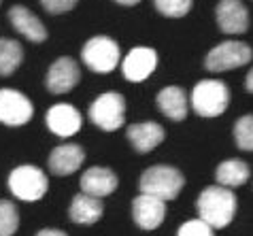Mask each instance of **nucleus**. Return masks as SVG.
I'll list each match as a JSON object with an SVG mask.
<instances>
[{
  "instance_id": "f257e3e1",
  "label": "nucleus",
  "mask_w": 253,
  "mask_h": 236,
  "mask_svg": "<svg viewBox=\"0 0 253 236\" xmlns=\"http://www.w3.org/2000/svg\"><path fill=\"white\" fill-rule=\"evenodd\" d=\"M196 209H198L202 221H207L213 230H219V228H226L234 219L236 196L234 192L223 185H211L198 196Z\"/></svg>"
},
{
  "instance_id": "f03ea898",
  "label": "nucleus",
  "mask_w": 253,
  "mask_h": 236,
  "mask_svg": "<svg viewBox=\"0 0 253 236\" xmlns=\"http://www.w3.org/2000/svg\"><path fill=\"white\" fill-rule=\"evenodd\" d=\"M185 179L183 175L174 168V166H151L147 168L138 179V190L140 194H149V196H156L160 200H174L179 196V192L183 190Z\"/></svg>"
},
{
  "instance_id": "7ed1b4c3",
  "label": "nucleus",
  "mask_w": 253,
  "mask_h": 236,
  "mask_svg": "<svg viewBox=\"0 0 253 236\" xmlns=\"http://www.w3.org/2000/svg\"><path fill=\"white\" fill-rule=\"evenodd\" d=\"M230 89L217 79L198 81L192 89V109L200 117H217L228 109Z\"/></svg>"
},
{
  "instance_id": "20e7f679",
  "label": "nucleus",
  "mask_w": 253,
  "mask_h": 236,
  "mask_svg": "<svg viewBox=\"0 0 253 236\" xmlns=\"http://www.w3.org/2000/svg\"><path fill=\"white\" fill-rule=\"evenodd\" d=\"M47 175L37 166H17L9 175V190L15 198L24 202H34V200L43 198L47 192Z\"/></svg>"
},
{
  "instance_id": "39448f33",
  "label": "nucleus",
  "mask_w": 253,
  "mask_h": 236,
  "mask_svg": "<svg viewBox=\"0 0 253 236\" xmlns=\"http://www.w3.org/2000/svg\"><path fill=\"white\" fill-rule=\"evenodd\" d=\"M81 58L85 66L94 73H111L119 64L122 53L119 45L109 37H94L89 39L81 49Z\"/></svg>"
},
{
  "instance_id": "423d86ee",
  "label": "nucleus",
  "mask_w": 253,
  "mask_h": 236,
  "mask_svg": "<svg viewBox=\"0 0 253 236\" xmlns=\"http://www.w3.org/2000/svg\"><path fill=\"white\" fill-rule=\"evenodd\" d=\"M253 58V51L249 45L241 43V40H226L209 51L205 60V68L211 73H223L232 71V68L249 64Z\"/></svg>"
},
{
  "instance_id": "0eeeda50",
  "label": "nucleus",
  "mask_w": 253,
  "mask_h": 236,
  "mask_svg": "<svg viewBox=\"0 0 253 236\" xmlns=\"http://www.w3.org/2000/svg\"><path fill=\"white\" fill-rule=\"evenodd\" d=\"M124 115H126V102H124V96L117 92L100 94L89 105V119H92V123H96L100 130H107V132L122 128Z\"/></svg>"
},
{
  "instance_id": "6e6552de",
  "label": "nucleus",
  "mask_w": 253,
  "mask_h": 236,
  "mask_svg": "<svg viewBox=\"0 0 253 236\" xmlns=\"http://www.w3.org/2000/svg\"><path fill=\"white\" fill-rule=\"evenodd\" d=\"M32 102L17 89H0V123L4 126H24L32 119Z\"/></svg>"
},
{
  "instance_id": "1a4fd4ad",
  "label": "nucleus",
  "mask_w": 253,
  "mask_h": 236,
  "mask_svg": "<svg viewBox=\"0 0 253 236\" xmlns=\"http://www.w3.org/2000/svg\"><path fill=\"white\" fill-rule=\"evenodd\" d=\"M81 79V71L73 58H60L55 60L47 71L45 85L51 94H66L70 92Z\"/></svg>"
},
{
  "instance_id": "9d476101",
  "label": "nucleus",
  "mask_w": 253,
  "mask_h": 236,
  "mask_svg": "<svg viewBox=\"0 0 253 236\" xmlns=\"http://www.w3.org/2000/svg\"><path fill=\"white\" fill-rule=\"evenodd\" d=\"M215 17L217 26L226 34H243L249 28V11L241 0H219Z\"/></svg>"
},
{
  "instance_id": "9b49d317",
  "label": "nucleus",
  "mask_w": 253,
  "mask_h": 236,
  "mask_svg": "<svg viewBox=\"0 0 253 236\" xmlns=\"http://www.w3.org/2000/svg\"><path fill=\"white\" fill-rule=\"evenodd\" d=\"M132 217L143 230H156L166 217V202L149 194H140L132 202Z\"/></svg>"
},
{
  "instance_id": "f8f14e48",
  "label": "nucleus",
  "mask_w": 253,
  "mask_h": 236,
  "mask_svg": "<svg viewBox=\"0 0 253 236\" xmlns=\"http://www.w3.org/2000/svg\"><path fill=\"white\" fill-rule=\"evenodd\" d=\"M158 66V53L156 49L151 47H134L130 49L128 55L124 58V77L132 81V83H138V81H145L149 75L156 71Z\"/></svg>"
},
{
  "instance_id": "ddd939ff",
  "label": "nucleus",
  "mask_w": 253,
  "mask_h": 236,
  "mask_svg": "<svg viewBox=\"0 0 253 236\" xmlns=\"http://www.w3.org/2000/svg\"><path fill=\"white\" fill-rule=\"evenodd\" d=\"M47 128L58 136H73L81 130V113L70 105H53L45 115Z\"/></svg>"
},
{
  "instance_id": "4468645a",
  "label": "nucleus",
  "mask_w": 253,
  "mask_h": 236,
  "mask_svg": "<svg viewBox=\"0 0 253 236\" xmlns=\"http://www.w3.org/2000/svg\"><path fill=\"white\" fill-rule=\"evenodd\" d=\"M81 190L94 198L109 196L117 190V175L104 166H92L81 175Z\"/></svg>"
},
{
  "instance_id": "2eb2a0df",
  "label": "nucleus",
  "mask_w": 253,
  "mask_h": 236,
  "mask_svg": "<svg viewBox=\"0 0 253 236\" xmlns=\"http://www.w3.org/2000/svg\"><path fill=\"white\" fill-rule=\"evenodd\" d=\"M126 136H128L130 145L138 154H149L151 149H156L164 141V128L156 121H140V123L128 126Z\"/></svg>"
},
{
  "instance_id": "dca6fc26",
  "label": "nucleus",
  "mask_w": 253,
  "mask_h": 236,
  "mask_svg": "<svg viewBox=\"0 0 253 236\" xmlns=\"http://www.w3.org/2000/svg\"><path fill=\"white\" fill-rule=\"evenodd\" d=\"M9 22L13 24V28H15L19 34H24L32 43H43L47 39V30H45L43 22H41L30 9H26L22 4H15L9 9Z\"/></svg>"
},
{
  "instance_id": "f3484780",
  "label": "nucleus",
  "mask_w": 253,
  "mask_h": 236,
  "mask_svg": "<svg viewBox=\"0 0 253 236\" xmlns=\"http://www.w3.org/2000/svg\"><path fill=\"white\" fill-rule=\"evenodd\" d=\"M85 159V151H83L79 145H60L51 151L49 156V170L58 177H66L73 175V172L79 168Z\"/></svg>"
},
{
  "instance_id": "a211bd4d",
  "label": "nucleus",
  "mask_w": 253,
  "mask_h": 236,
  "mask_svg": "<svg viewBox=\"0 0 253 236\" xmlns=\"http://www.w3.org/2000/svg\"><path fill=\"white\" fill-rule=\"evenodd\" d=\"M156 100H158V109L168 117V119H172V121L185 119L189 102H187V94H185L183 87L168 85L158 94Z\"/></svg>"
},
{
  "instance_id": "6ab92c4d",
  "label": "nucleus",
  "mask_w": 253,
  "mask_h": 236,
  "mask_svg": "<svg viewBox=\"0 0 253 236\" xmlns=\"http://www.w3.org/2000/svg\"><path fill=\"white\" fill-rule=\"evenodd\" d=\"M102 211L104 206L100 202V198H94L89 194H77L70 202V221L75 224H81V226H89V224H96L98 219L102 217Z\"/></svg>"
},
{
  "instance_id": "aec40b11",
  "label": "nucleus",
  "mask_w": 253,
  "mask_h": 236,
  "mask_svg": "<svg viewBox=\"0 0 253 236\" xmlns=\"http://www.w3.org/2000/svg\"><path fill=\"white\" fill-rule=\"evenodd\" d=\"M249 177H251V170L243 159H226V162H221L215 170L217 183L228 187V190L245 185L249 181Z\"/></svg>"
},
{
  "instance_id": "412c9836",
  "label": "nucleus",
  "mask_w": 253,
  "mask_h": 236,
  "mask_svg": "<svg viewBox=\"0 0 253 236\" xmlns=\"http://www.w3.org/2000/svg\"><path fill=\"white\" fill-rule=\"evenodd\" d=\"M24 60V49L17 40L13 39H0V75L9 77L17 71V66Z\"/></svg>"
},
{
  "instance_id": "4be33fe9",
  "label": "nucleus",
  "mask_w": 253,
  "mask_h": 236,
  "mask_svg": "<svg viewBox=\"0 0 253 236\" xmlns=\"http://www.w3.org/2000/svg\"><path fill=\"white\" fill-rule=\"evenodd\" d=\"M234 141L238 149L253 151V115L238 117L234 123Z\"/></svg>"
},
{
  "instance_id": "5701e85b",
  "label": "nucleus",
  "mask_w": 253,
  "mask_h": 236,
  "mask_svg": "<svg viewBox=\"0 0 253 236\" xmlns=\"http://www.w3.org/2000/svg\"><path fill=\"white\" fill-rule=\"evenodd\" d=\"M19 228V215L15 204L9 200H0V236H13Z\"/></svg>"
},
{
  "instance_id": "b1692460",
  "label": "nucleus",
  "mask_w": 253,
  "mask_h": 236,
  "mask_svg": "<svg viewBox=\"0 0 253 236\" xmlns=\"http://www.w3.org/2000/svg\"><path fill=\"white\" fill-rule=\"evenodd\" d=\"M156 9L166 17H183L192 9L194 0H153Z\"/></svg>"
},
{
  "instance_id": "393cba45",
  "label": "nucleus",
  "mask_w": 253,
  "mask_h": 236,
  "mask_svg": "<svg viewBox=\"0 0 253 236\" xmlns=\"http://www.w3.org/2000/svg\"><path fill=\"white\" fill-rule=\"evenodd\" d=\"M177 236H213V228L202 219H189L179 228Z\"/></svg>"
},
{
  "instance_id": "a878e982",
  "label": "nucleus",
  "mask_w": 253,
  "mask_h": 236,
  "mask_svg": "<svg viewBox=\"0 0 253 236\" xmlns=\"http://www.w3.org/2000/svg\"><path fill=\"white\" fill-rule=\"evenodd\" d=\"M77 2H79V0H41L43 9L47 13H51V15H60V13L70 11Z\"/></svg>"
},
{
  "instance_id": "bb28decb",
  "label": "nucleus",
  "mask_w": 253,
  "mask_h": 236,
  "mask_svg": "<svg viewBox=\"0 0 253 236\" xmlns=\"http://www.w3.org/2000/svg\"><path fill=\"white\" fill-rule=\"evenodd\" d=\"M37 236H66L62 230H53V228H45V230L37 232Z\"/></svg>"
},
{
  "instance_id": "cd10ccee",
  "label": "nucleus",
  "mask_w": 253,
  "mask_h": 236,
  "mask_svg": "<svg viewBox=\"0 0 253 236\" xmlns=\"http://www.w3.org/2000/svg\"><path fill=\"white\" fill-rule=\"evenodd\" d=\"M245 87H247V92L253 94V68L247 73V79H245Z\"/></svg>"
},
{
  "instance_id": "c85d7f7f",
  "label": "nucleus",
  "mask_w": 253,
  "mask_h": 236,
  "mask_svg": "<svg viewBox=\"0 0 253 236\" xmlns=\"http://www.w3.org/2000/svg\"><path fill=\"white\" fill-rule=\"evenodd\" d=\"M117 4H124V6H132V4H138L140 0H115Z\"/></svg>"
}]
</instances>
